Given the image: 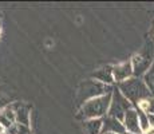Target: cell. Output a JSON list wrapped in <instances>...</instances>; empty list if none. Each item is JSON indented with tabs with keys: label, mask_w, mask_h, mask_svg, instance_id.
<instances>
[{
	"label": "cell",
	"mask_w": 154,
	"mask_h": 134,
	"mask_svg": "<svg viewBox=\"0 0 154 134\" xmlns=\"http://www.w3.org/2000/svg\"><path fill=\"white\" fill-rule=\"evenodd\" d=\"M118 89H119L121 93L135 106H138L141 102L152 98V94H150L147 86L145 85L143 79L135 78V76L119 83V87Z\"/></svg>",
	"instance_id": "6da1fadb"
},
{
	"label": "cell",
	"mask_w": 154,
	"mask_h": 134,
	"mask_svg": "<svg viewBox=\"0 0 154 134\" xmlns=\"http://www.w3.org/2000/svg\"><path fill=\"white\" fill-rule=\"evenodd\" d=\"M111 93L100 95V97L93 98L90 99L87 103H85L82 113L86 118H99L102 115H105L106 113H109L110 110V105H111Z\"/></svg>",
	"instance_id": "7a4b0ae2"
},
{
	"label": "cell",
	"mask_w": 154,
	"mask_h": 134,
	"mask_svg": "<svg viewBox=\"0 0 154 134\" xmlns=\"http://www.w3.org/2000/svg\"><path fill=\"white\" fill-rule=\"evenodd\" d=\"M111 95L112 97H111V105H110V110H109V115L123 122L126 113L133 109V103L121 93L119 89H115L111 93Z\"/></svg>",
	"instance_id": "3957f363"
},
{
	"label": "cell",
	"mask_w": 154,
	"mask_h": 134,
	"mask_svg": "<svg viewBox=\"0 0 154 134\" xmlns=\"http://www.w3.org/2000/svg\"><path fill=\"white\" fill-rule=\"evenodd\" d=\"M153 62H154V58H153L152 48L150 50L146 48V50H143L142 52L133 56L131 64H133V73H134L135 78L143 76L145 74L147 73V70L152 67Z\"/></svg>",
	"instance_id": "277c9868"
},
{
	"label": "cell",
	"mask_w": 154,
	"mask_h": 134,
	"mask_svg": "<svg viewBox=\"0 0 154 134\" xmlns=\"http://www.w3.org/2000/svg\"><path fill=\"white\" fill-rule=\"evenodd\" d=\"M112 75H114V80L118 83H122L127 79L133 78L134 73H133L131 61L123 62V63H119V64H117V66H114L112 67Z\"/></svg>",
	"instance_id": "5b68a950"
},
{
	"label": "cell",
	"mask_w": 154,
	"mask_h": 134,
	"mask_svg": "<svg viewBox=\"0 0 154 134\" xmlns=\"http://www.w3.org/2000/svg\"><path fill=\"white\" fill-rule=\"evenodd\" d=\"M122 123H123V126H125V129L131 134H142V130L140 126V120H138V113L135 109H131L126 113Z\"/></svg>",
	"instance_id": "8992f818"
},
{
	"label": "cell",
	"mask_w": 154,
	"mask_h": 134,
	"mask_svg": "<svg viewBox=\"0 0 154 134\" xmlns=\"http://www.w3.org/2000/svg\"><path fill=\"white\" fill-rule=\"evenodd\" d=\"M126 129L121 121L115 120L112 117H109L103 121L102 126V133L100 134H107V133H114V134H125Z\"/></svg>",
	"instance_id": "52a82bcc"
},
{
	"label": "cell",
	"mask_w": 154,
	"mask_h": 134,
	"mask_svg": "<svg viewBox=\"0 0 154 134\" xmlns=\"http://www.w3.org/2000/svg\"><path fill=\"white\" fill-rule=\"evenodd\" d=\"M95 78H98L100 82H103V83H107V85L112 83V82H114L112 67H106V68H102V70H99L98 73L95 74Z\"/></svg>",
	"instance_id": "ba28073f"
},
{
	"label": "cell",
	"mask_w": 154,
	"mask_h": 134,
	"mask_svg": "<svg viewBox=\"0 0 154 134\" xmlns=\"http://www.w3.org/2000/svg\"><path fill=\"white\" fill-rule=\"evenodd\" d=\"M143 82H145V85L147 86V89H149L152 97L154 98V62H153L152 67H150L149 70H147V73L143 75Z\"/></svg>",
	"instance_id": "9c48e42d"
},
{
	"label": "cell",
	"mask_w": 154,
	"mask_h": 134,
	"mask_svg": "<svg viewBox=\"0 0 154 134\" xmlns=\"http://www.w3.org/2000/svg\"><path fill=\"white\" fill-rule=\"evenodd\" d=\"M137 113H138V120H140V126H141L142 134H143V133H146L147 130L150 129L149 114H147V113H145L143 110H141V109H137Z\"/></svg>",
	"instance_id": "30bf717a"
},
{
	"label": "cell",
	"mask_w": 154,
	"mask_h": 134,
	"mask_svg": "<svg viewBox=\"0 0 154 134\" xmlns=\"http://www.w3.org/2000/svg\"><path fill=\"white\" fill-rule=\"evenodd\" d=\"M137 109L143 110V111L147 113V114H154V98L152 97V98H149V99L141 102L140 105L137 106Z\"/></svg>",
	"instance_id": "8fae6325"
},
{
	"label": "cell",
	"mask_w": 154,
	"mask_h": 134,
	"mask_svg": "<svg viewBox=\"0 0 154 134\" xmlns=\"http://www.w3.org/2000/svg\"><path fill=\"white\" fill-rule=\"evenodd\" d=\"M102 126H103V121L100 120H93L87 123L90 134H100L102 133Z\"/></svg>",
	"instance_id": "7c38bea8"
},
{
	"label": "cell",
	"mask_w": 154,
	"mask_h": 134,
	"mask_svg": "<svg viewBox=\"0 0 154 134\" xmlns=\"http://www.w3.org/2000/svg\"><path fill=\"white\" fill-rule=\"evenodd\" d=\"M149 36H150V40L154 43V20L152 23V27H150V31H149Z\"/></svg>",
	"instance_id": "4fadbf2b"
},
{
	"label": "cell",
	"mask_w": 154,
	"mask_h": 134,
	"mask_svg": "<svg viewBox=\"0 0 154 134\" xmlns=\"http://www.w3.org/2000/svg\"><path fill=\"white\" fill-rule=\"evenodd\" d=\"M149 122H150V127L154 129V114H149Z\"/></svg>",
	"instance_id": "5bb4252c"
}]
</instances>
